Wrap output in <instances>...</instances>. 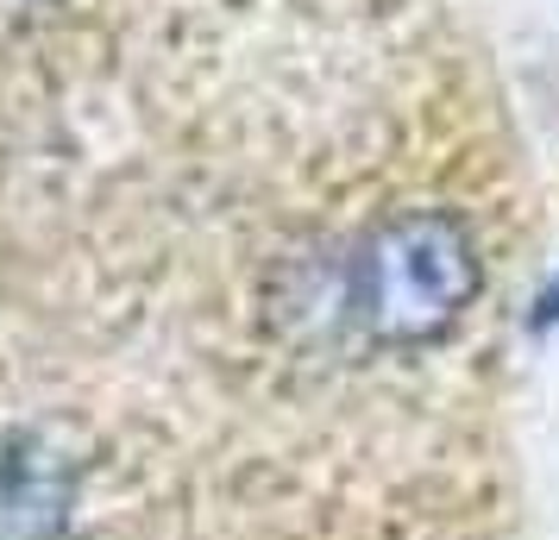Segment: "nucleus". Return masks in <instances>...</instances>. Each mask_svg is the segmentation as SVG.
<instances>
[{
    "instance_id": "nucleus-1",
    "label": "nucleus",
    "mask_w": 559,
    "mask_h": 540,
    "mask_svg": "<svg viewBox=\"0 0 559 540\" xmlns=\"http://www.w3.org/2000/svg\"><path fill=\"white\" fill-rule=\"evenodd\" d=\"M472 296H478V245L440 207H415L365 245L358 314L371 321L378 339L415 346L447 334Z\"/></svg>"
},
{
    "instance_id": "nucleus-2",
    "label": "nucleus",
    "mask_w": 559,
    "mask_h": 540,
    "mask_svg": "<svg viewBox=\"0 0 559 540\" xmlns=\"http://www.w3.org/2000/svg\"><path fill=\"white\" fill-rule=\"evenodd\" d=\"M70 465L38 440L0 446V540H57L70 515Z\"/></svg>"
}]
</instances>
